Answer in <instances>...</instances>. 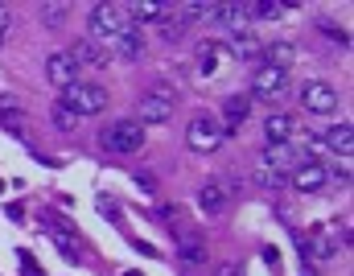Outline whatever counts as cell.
<instances>
[{
  "label": "cell",
  "instance_id": "obj_1",
  "mask_svg": "<svg viewBox=\"0 0 354 276\" xmlns=\"http://www.w3.org/2000/svg\"><path fill=\"white\" fill-rule=\"evenodd\" d=\"M132 29V17H128V8L124 4H95L91 8V33L99 37V42H115L120 33H128ZM91 37V42H95Z\"/></svg>",
  "mask_w": 354,
  "mask_h": 276
},
{
  "label": "cell",
  "instance_id": "obj_2",
  "mask_svg": "<svg viewBox=\"0 0 354 276\" xmlns=\"http://www.w3.org/2000/svg\"><path fill=\"white\" fill-rule=\"evenodd\" d=\"M99 145H103L107 153H140V149H145V128H140L136 120H115V124L103 128Z\"/></svg>",
  "mask_w": 354,
  "mask_h": 276
},
{
  "label": "cell",
  "instance_id": "obj_3",
  "mask_svg": "<svg viewBox=\"0 0 354 276\" xmlns=\"http://www.w3.org/2000/svg\"><path fill=\"white\" fill-rule=\"evenodd\" d=\"M223 140H227V132L214 116H194L185 128V145L194 153H214V149H223Z\"/></svg>",
  "mask_w": 354,
  "mask_h": 276
},
{
  "label": "cell",
  "instance_id": "obj_4",
  "mask_svg": "<svg viewBox=\"0 0 354 276\" xmlns=\"http://www.w3.org/2000/svg\"><path fill=\"white\" fill-rule=\"evenodd\" d=\"M62 103L83 120V116H99L103 107H107V91L103 87H95V83H71L66 91H62Z\"/></svg>",
  "mask_w": 354,
  "mask_h": 276
},
{
  "label": "cell",
  "instance_id": "obj_5",
  "mask_svg": "<svg viewBox=\"0 0 354 276\" xmlns=\"http://www.w3.org/2000/svg\"><path fill=\"white\" fill-rule=\"evenodd\" d=\"M174 103H177V95H174V87L169 83H157L149 95H140V128L145 124H165L169 116H174Z\"/></svg>",
  "mask_w": 354,
  "mask_h": 276
},
{
  "label": "cell",
  "instance_id": "obj_6",
  "mask_svg": "<svg viewBox=\"0 0 354 276\" xmlns=\"http://www.w3.org/2000/svg\"><path fill=\"white\" fill-rule=\"evenodd\" d=\"M288 95V71H276V66H260L256 79H252V99H284Z\"/></svg>",
  "mask_w": 354,
  "mask_h": 276
},
{
  "label": "cell",
  "instance_id": "obj_7",
  "mask_svg": "<svg viewBox=\"0 0 354 276\" xmlns=\"http://www.w3.org/2000/svg\"><path fill=\"white\" fill-rule=\"evenodd\" d=\"M301 99H305V107L309 111H317V116H330V111H338V91H334V83H305V91H301Z\"/></svg>",
  "mask_w": 354,
  "mask_h": 276
},
{
  "label": "cell",
  "instance_id": "obj_8",
  "mask_svg": "<svg viewBox=\"0 0 354 276\" xmlns=\"http://www.w3.org/2000/svg\"><path fill=\"white\" fill-rule=\"evenodd\" d=\"M46 79H50L54 87H62V91H66L71 83H79V66L71 62V54H62V50H58V54H50V58H46Z\"/></svg>",
  "mask_w": 354,
  "mask_h": 276
},
{
  "label": "cell",
  "instance_id": "obj_9",
  "mask_svg": "<svg viewBox=\"0 0 354 276\" xmlns=\"http://www.w3.org/2000/svg\"><path fill=\"white\" fill-rule=\"evenodd\" d=\"M326 182H330V169L317 165V161H305V165L292 169V185H297L301 194H313V190H322Z\"/></svg>",
  "mask_w": 354,
  "mask_h": 276
},
{
  "label": "cell",
  "instance_id": "obj_10",
  "mask_svg": "<svg viewBox=\"0 0 354 276\" xmlns=\"http://www.w3.org/2000/svg\"><path fill=\"white\" fill-rule=\"evenodd\" d=\"M297 165H305V161H297V153L288 149V140L284 145H268L264 149V169H272V174H288V169H297Z\"/></svg>",
  "mask_w": 354,
  "mask_h": 276
},
{
  "label": "cell",
  "instance_id": "obj_11",
  "mask_svg": "<svg viewBox=\"0 0 354 276\" xmlns=\"http://www.w3.org/2000/svg\"><path fill=\"white\" fill-rule=\"evenodd\" d=\"M248 111H252V95H227L223 99V116H227V128L223 132H239L243 120H248Z\"/></svg>",
  "mask_w": 354,
  "mask_h": 276
},
{
  "label": "cell",
  "instance_id": "obj_12",
  "mask_svg": "<svg viewBox=\"0 0 354 276\" xmlns=\"http://www.w3.org/2000/svg\"><path fill=\"white\" fill-rule=\"evenodd\" d=\"M107 50L99 46V42H91V37H83V42H75V50H71V62L75 66H107Z\"/></svg>",
  "mask_w": 354,
  "mask_h": 276
},
{
  "label": "cell",
  "instance_id": "obj_13",
  "mask_svg": "<svg viewBox=\"0 0 354 276\" xmlns=\"http://www.w3.org/2000/svg\"><path fill=\"white\" fill-rule=\"evenodd\" d=\"M309 256H313V260H334V256H338V231H334V227L313 231V235H309Z\"/></svg>",
  "mask_w": 354,
  "mask_h": 276
},
{
  "label": "cell",
  "instance_id": "obj_14",
  "mask_svg": "<svg viewBox=\"0 0 354 276\" xmlns=\"http://www.w3.org/2000/svg\"><path fill=\"white\" fill-rule=\"evenodd\" d=\"M264 136H268V145H284V140L292 136V116H284V111L268 116L264 120Z\"/></svg>",
  "mask_w": 354,
  "mask_h": 276
},
{
  "label": "cell",
  "instance_id": "obj_15",
  "mask_svg": "<svg viewBox=\"0 0 354 276\" xmlns=\"http://www.w3.org/2000/svg\"><path fill=\"white\" fill-rule=\"evenodd\" d=\"M223 202H227V185L218 182V178H214V182H206L202 190H198V206H202L206 214H210V210H218Z\"/></svg>",
  "mask_w": 354,
  "mask_h": 276
},
{
  "label": "cell",
  "instance_id": "obj_16",
  "mask_svg": "<svg viewBox=\"0 0 354 276\" xmlns=\"http://www.w3.org/2000/svg\"><path fill=\"white\" fill-rule=\"evenodd\" d=\"M326 145H330L334 153L351 157V149H354V128H351V124H334V128L326 132Z\"/></svg>",
  "mask_w": 354,
  "mask_h": 276
},
{
  "label": "cell",
  "instance_id": "obj_17",
  "mask_svg": "<svg viewBox=\"0 0 354 276\" xmlns=\"http://www.w3.org/2000/svg\"><path fill=\"white\" fill-rule=\"evenodd\" d=\"M115 50H120V58L136 62V58L145 54V42H140V33H136V29H128V33H120V37H115Z\"/></svg>",
  "mask_w": 354,
  "mask_h": 276
},
{
  "label": "cell",
  "instance_id": "obj_18",
  "mask_svg": "<svg viewBox=\"0 0 354 276\" xmlns=\"http://www.w3.org/2000/svg\"><path fill=\"white\" fill-rule=\"evenodd\" d=\"M292 62V46L288 42H276V46H264V66H276V71H288Z\"/></svg>",
  "mask_w": 354,
  "mask_h": 276
},
{
  "label": "cell",
  "instance_id": "obj_19",
  "mask_svg": "<svg viewBox=\"0 0 354 276\" xmlns=\"http://www.w3.org/2000/svg\"><path fill=\"white\" fill-rule=\"evenodd\" d=\"M231 54L239 58V62H256L260 54H264V46L252 37V33H243V37H235V46H231Z\"/></svg>",
  "mask_w": 354,
  "mask_h": 276
},
{
  "label": "cell",
  "instance_id": "obj_20",
  "mask_svg": "<svg viewBox=\"0 0 354 276\" xmlns=\"http://www.w3.org/2000/svg\"><path fill=\"white\" fill-rule=\"evenodd\" d=\"M132 12H136L140 21H165V17H169V8L157 4V0H140V4H132Z\"/></svg>",
  "mask_w": 354,
  "mask_h": 276
},
{
  "label": "cell",
  "instance_id": "obj_21",
  "mask_svg": "<svg viewBox=\"0 0 354 276\" xmlns=\"http://www.w3.org/2000/svg\"><path fill=\"white\" fill-rule=\"evenodd\" d=\"M50 116H54V128H58V132H75V128H79V116H75L66 103H54Z\"/></svg>",
  "mask_w": 354,
  "mask_h": 276
},
{
  "label": "cell",
  "instance_id": "obj_22",
  "mask_svg": "<svg viewBox=\"0 0 354 276\" xmlns=\"http://www.w3.org/2000/svg\"><path fill=\"white\" fill-rule=\"evenodd\" d=\"M50 239L58 243V252H62V256H79V239H75L66 227H50Z\"/></svg>",
  "mask_w": 354,
  "mask_h": 276
},
{
  "label": "cell",
  "instance_id": "obj_23",
  "mask_svg": "<svg viewBox=\"0 0 354 276\" xmlns=\"http://www.w3.org/2000/svg\"><path fill=\"white\" fill-rule=\"evenodd\" d=\"M202 256H206V252H202V239H198V235H185V243H181V260H185V264H198Z\"/></svg>",
  "mask_w": 354,
  "mask_h": 276
},
{
  "label": "cell",
  "instance_id": "obj_24",
  "mask_svg": "<svg viewBox=\"0 0 354 276\" xmlns=\"http://www.w3.org/2000/svg\"><path fill=\"white\" fill-rule=\"evenodd\" d=\"M41 17H46V25H50V29H58V25H62V17H66V4H41Z\"/></svg>",
  "mask_w": 354,
  "mask_h": 276
},
{
  "label": "cell",
  "instance_id": "obj_25",
  "mask_svg": "<svg viewBox=\"0 0 354 276\" xmlns=\"http://www.w3.org/2000/svg\"><path fill=\"white\" fill-rule=\"evenodd\" d=\"M280 182H284L280 174H272V169H260V185H272V190H276Z\"/></svg>",
  "mask_w": 354,
  "mask_h": 276
},
{
  "label": "cell",
  "instance_id": "obj_26",
  "mask_svg": "<svg viewBox=\"0 0 354 276\" xmlns=\"http://www.w3.org/2000/svg\"><path fill=\"white\" fill-rule=\"evenodd\" d=\"M4 33H8V8L0 4V42H4Z\"/></svg>",
  "mask_w": 354,
  "mask_h": 276
},
{
  "label": "cell",
  "instance_id": "obj_27",
  "mask_svg": "<svg viewBox=\"0 0 354 276\" xmlns=\"http://www.w3.org/2000/svg\"><path fill=\"white\" fill-rule=\"evenodd\" d=\"M214 276H243V273H239V264H223Z\"/></svg>",
  "mask_w": 354,
  "mask_h": 276
},
{
  "label": "cell",
  "instance_id": "obj_28",
  "mask_svg": "<svg viewBox=\"0 0 354 276\" xmlns=\"http://www.w3.org/2000/svg\"><path fill=\"white\" fill-rule=\"evenodd\" d=\"M305 276H309V273H305Z\"/></svg>",
  "mask_w": 354,
  "mask_h": 276
}]
</instances>
